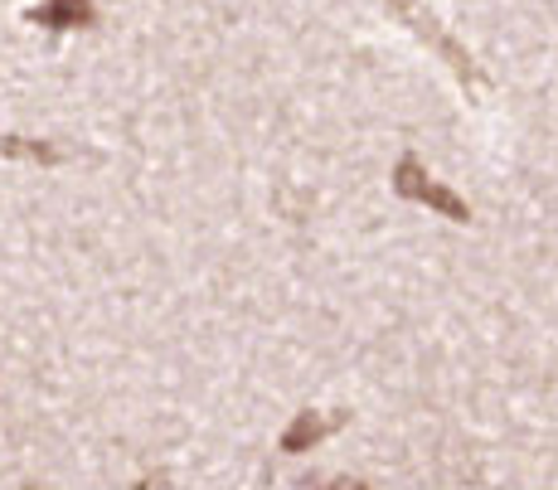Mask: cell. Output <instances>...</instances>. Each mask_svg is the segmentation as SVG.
Here are the masks:
<instances>
[{"label": "cell", "mask_w": 558, "mask_h": 490, "mask_svg": "<svg viewBox=\"0 0 558 490\" xmlns=\"http://www.w3.org/2000/svg\"><path fill=\"white\" fill-rule=\"evenodd\" d=\"M93 20V5L88 0H49L45 10H35V25H53V29H63V25H88Z\"/></svg>", "instance_id": "cell-1"}]
</instances>
